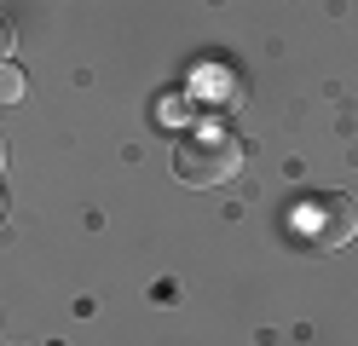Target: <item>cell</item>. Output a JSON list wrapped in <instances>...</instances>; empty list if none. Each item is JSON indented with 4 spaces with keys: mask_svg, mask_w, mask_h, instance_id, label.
I'll use <instances>...</instances> for the list:
<instances>
[{
    "mask_svg": "<svg viewBox=\"0 0 358 346\" xmlns=\"http://www.w3.org/2000/svg\"><path fill=\"white\" fill-rule=\"evenodd\" d=\"M173 173L179 185H231L243 173V138L220 127H196L173 145Z\"/></svg>",
    "mask_w": 358,
    "mask_h": 346,
    "instance_id": "obj_1",
    "label": "cell"
},
{
    "mask_svg": "<svg viewBox=\"0 0 358 346\" xmlns=\"http://www.w3.org/2000/svg\"><path fill=\"white\" fill-rule=\"evenodd\" d=\"M301 219H306V237L318 248H341V243L358 237V196L352 191H324L301 208Z\"/></svg>",
    "mask_w": 358,
    "mask_h": 346,
    "instance_id": "obj_2",
    "label": "cell"
},
{
    "mask_svg": "<svg viewBox=\"0 0 358 346\" xmlns=\"http://www.w3.org/2000/svg\"><path fill=\"white\" fill-rule=\"evenodd\" d=\"M17 99H24V69L0 64V104H17Z\"/></svg>",
    "mask_w": 358,
    "mask_h": 346,
    "instance_id": "obj_3",
    "label": "cell"
},
{
    "mask_svg": "<svg viewBox=\"0 0 358 346\" xmlns=\"http://www.w3.org/2000/svg\"><path fill=\"white\" fill-rule=\"evenodd\" d=\"M12 41H17V35H12V23L0 17V64H6V52H12Z\"/></svg>",
    "mask_w": 358,
    "mask_h": 346,
    "instance_id": "obj_4",
    "label": "cell"
},
{
    "mask_svg": "<svg viewBox=\"0 0 358 346\" xmlns=\"http://www.w3.org/2000/svg\"><path fill=\"white\" fill-rule=\"evenodd\" d=\"M0 173H6V145H0Z\"/></svg>",
    "mask_w": 358,
    "mask_h": 346,
    "instance_id": "obj_5",
    "label": "cell"
}]
</instances>
